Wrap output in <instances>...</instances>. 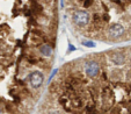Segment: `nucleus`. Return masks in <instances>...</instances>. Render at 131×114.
Instances as JSON below:
<instances>
[{
    "instance_id": "obj_1",
    "label": "nucleus",
    "mask_w": 131,
    "mask_h": 114,
    "mask_svg": "<svg viewBox=\"0 0 131 114\" xmlns=\"http://www.w3.org/2000/svg\"><path fill=\"white\" fill-rule=\"evenodd\" d=\"M72 20L78 27H84L89 22V14L85 11H75L72 15Z\"/></svg>"
},
{
    "instance_id": "obj_2",
    "label": "nucleus",
    "mask_w": 131,
    "mask_h": 114,
    "mask_svg": "<svg viewBox=\"0 0 131 114\" xmlns=\"http://www.w3.org/2000/svg\"><path fill=\"white\" fill-rule=\"evenodd\" d=\"M28 79H29V84L31 85V87H34V89H38V87L43 84V82H44L43 73L40 71H32L31 73L28 76Z\"/></svg>"
},
{
    "instance_id": "obj_3",
    "label": "nucleus",
    "mask_w": 131,
    "mask_h": 114,
    "mask_svg": "<svg viewBox=\"0 0 131 114\" xmlns=\"http://www.w3.org/2000/svg\"><path fill=\"white\" fill-rule=\"evenodd\" d=\"M85 72L88 77H95L100 72V66L95 61H89L85 63Z\"/></svg>"
},
{
    "instance_id": "obj_4",
    "label": "nucleus",
    "mask_w": 131,
    "mask_h": 114,
    "mask_svg": "<svg viewBox=\"0 0 131 114\" xmlns=\"http://www.w3.org/2000/svg\"><path fill=\"white\" fill-rule=\"evenodd\" d=\"M124 30H125L124 29V26H122L121 23H114V25H111L109 27V35L111 37L117 39V37L122 36L124 34Z\"/></svg>"
},
{
    "instance_id": "obj_5",
    "label": "nucleus",
    "mask_w": 131,
    "mask_h": 114,
    "mask_svg": "<svg viewBox=\"0 0 131 114\" xmlns=\"http://www.w3.org/2000/svg\"><path fill=\"white\" fill-rule=\"evenodd\" d=\"M110 60L114 64L121 65L125 62V56H124L122 52H113V54L110 55Z\"/></svg>"
},
{
    "instance_id": "obj_6",
    "label": "nucleus",
    "mask_w": 131,
    "mask_h": 114,
    "mask_svg": "<svg viewBox=\"0 0 131 114\" xmlns=\"http://www.w3.org/2000/svg\"><path fill=\"white\" fill-rule=\"evenodd\" d=\"M52 51H53V50H52V48L50 47L49 44H47V43H45V44H42L40 47V52L43 55V56H47V57L51 56Z\"/></svg>"
},
{
    "instance_id": "obj_7",
    "label": "nucleus",
    "mask_w": 131,
    "mask_h": 114,
    "mask_svg": "<svg viewBox=\"0 0 131 114\" xmlns=\"http://www.w3.org/2000/svg\"><path fill=\"white\" fill-rule=\"evenodd\" d=\"M82 44H84V47H87V48H94L96 45L93 41H82Z\"/></svg>"
},
{
    "instance_id": "obj_8",
    "label": "nucleus",
    "mask_w": 131,
    "mask_h": 114,
    "mask_svg": "<svg viewBox=\"0 0 131 114\" xmlns=\"http://www.w3.org/2000/svg\"><path fill=\"white\" fill-rule=\"evenodd\" d=\"M92 4H93V1H84V7H89V6L92 5Z\"/></svg>"
},
{
    "instance_id": "obj_9",
    "label": "nucleus",
    "mask_w": 131,
    "mask_h": 114,
    "mask_svg": "<svg viewBox=\"0 0 131 114\" xmlns=\"http://www.w3.org/2000/svg\"><path fill=\"white\" fill-rule=\"evenodd\" d=\"M73 50H75V48H73V47H72L71 44H70V48H69V52H70V51H73Z\"/></svg>"
}]
</instances>
